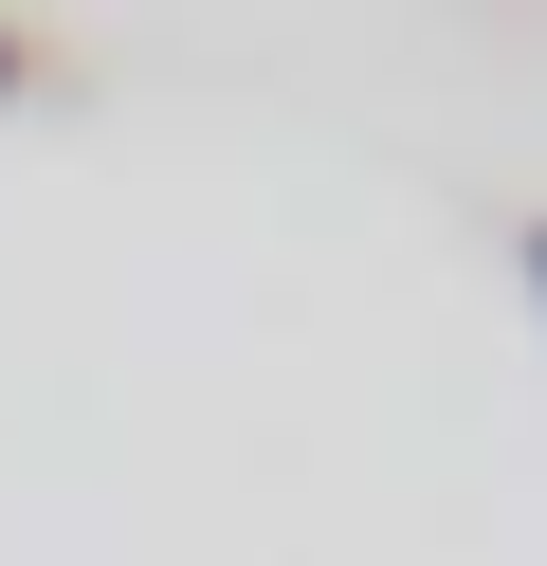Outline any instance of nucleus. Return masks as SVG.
I'll return each instance as SVG.
<instances>
[{
    "mask_svg": "<svg viewBox=\"0 0 547 566\" xmlns=\"http://www.w3.org/2000/svg\"><path fill=\"white\" fill-rule=\"evenodd\" d=\"M19 74H36V38H19V19H0V92H19Z\"/></svg>",
    "mask_w": 547,
    "mask_h": 566,
    "instance_id": "1",
    "label": "nucleus"
},
{
    "mask_svg": "<svg viewBox=\"0 0 547 566\" xmlns=\"http://www.w3.org/2000/svg\"><path fill=\"white\" fill-rule=\"evenodd\" d=\"M511 256H529V293H547V220H529V238H511Z\"/></svg>",
    "mask_w": 547,
    "mask_h": 566,
    "instance_id": "2",
    "label": "nucleus"
}]
</instances>
